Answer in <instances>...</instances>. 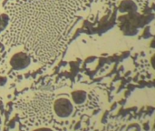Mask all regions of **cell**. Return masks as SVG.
<instances>
[{
    "instance_id": "cell-1",
    "label": "cell",
    "mask_w": 155,
    "mask_h": 131,
    "mask_svg": "<svg viewBox=\"0 0 155 131\" xmlns=\"http://www.w3.org/2000/svg\"><path fill=\"white\" fill-rule=\"evenodd\" d=\"M84 0H15L5 11L10 26L0 40L23 46L35 62L52 63L66 42V31Z\"/></svg>"
},
{
    "instance_id": "cell-2",
    "label": "cell",
    "mask_w": 155,
    "mask_h": 131,
    "mask_svg": "<svg viewBox=\"0 0 155 131\" xmlns=\"http://www.w3.org/2000/svg\"><path fill=\"white\" fill-rule=\"evenodd\" d=\"M54 95L48 93H35V95L18 101L17 109L20 119L32 126L48 125L53 119Z\"/></svg>"
},
{
    "instance_id": "cell-3",
    "label": "cell",
    "mask_w": 155,
    "mask_h": 131,
    "mask_svg": "<svg viewBox=\"0 0 155 131\" xmlns=\"http://www.w3.org/2000/svg\"><path fill=\"white\" fill-rule=\"evenodd\" d=\"M53 109L57 117L64 119L72 115L74 111V106L68 98H60L54 102Z\"/></svg>"
},
{
    "instance_id": "cell-4",
    "label": "cell",
    "mask_w": 155,
    "mask_h": 131,
    "mask_svg": "<svg viewBox=\"0 0 155 131\" xmlns=\"http://www.w3.org/2000/svg\"><path fill=\"white\" fill-rule=\"evenodd\" d=\"M31 63V57L25 52H19L15 54L11 60L10 65L15 70H22L27 67Z\"/></svg>"
},
{
    "instance_id": "cell-5",
    "label": "cell",
    "mask_w": 155,
    "mask_h": 131,
    "mask_svg": "<svg viewBox=\"0 0 155 131\" xmlns=\"http://www.w3.org/2000/svg\"><path fill=\"white\" fill-rule=\"evenodd\" d=\"M73 101L75 104H82L86 99V93L83 90H76L72 93Z\"/></svg>"
},
{
    "instance_id": "cell-6",
    "label": "cell",
    "mask_w": 155,
    "mask_h": 131,
    "mask_svg": "<svg viewBox=\"0 0 155 131\" xmlns=\"http://www.w3.org/2000/svg\"><path fill=\"white\" fill-rule=\"evenodd\" d=\"M9 24V16L5 14H0V33L5 29Z\"/></svg>"
},
{
    "instance_id": "cell-7",
    "label": "cell",
    "mask_w": 155,
    "mask_h": 131,
    "mask_svg": "<svg viewBox=\"0 0 155 131\" xmlns=\"http://www.w3.org/2000/svg\"><path fill=\"white\" fill-rule=\"evenodd\" d=\"M6 81H7V78H5V77H0V86H1V87L5 86V83H6Z\"/></svg>"
},
{
    "instance_id": "cell-8",
    "label": "cell",
    "mask_w": 155,
    "mask_h": 131,
    "mask_svg": "<svg viewBox=\"0 0 155 131\" xmlns=\"http://www.w3.org/2000/svg\"><path fill=\"white\" fill-rule=\"evenodd\" d=\"M34 131H53L51 129H48V128H40V129H36Z\"/></svg>"
},
{
    "instance_id": "cell-9",
    "label": "cell",
    "mask_w": 155,
    "mask_h": 131,
    "mask_svg": "<svg viewBox=\"0 0 155 131\" xmlns=\"http://www.w3.org/2000/svg\"><path fill=\"white\" fill-rule=\"evenodd\" d=\"M152 65L153 66V67L155 68V55L153 57V58H152Z\"/></svg>"
},
{
    "instance_id": "cell-10",
    "label": "cell",
    "mask_w": 155,
    "mask_h": 131,
    "mask_svg": "<svg viewBox=\"0 0 155 131\" xmlns=\"http://www.w3.org/2000/svg\"><path fill=\"white\" fill-rule=\"evenodd\" d=\"M5 131H7V130H5Z\"/></svg>"
}]
</instances>
